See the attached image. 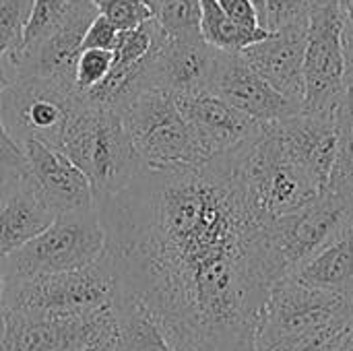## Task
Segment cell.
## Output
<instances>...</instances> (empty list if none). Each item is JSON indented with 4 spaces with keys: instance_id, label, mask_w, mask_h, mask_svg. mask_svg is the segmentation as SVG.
Listing matches in <instances>:
<instances>
[{
    "instance_id": "cell-21",
    "label": "cell",
    "mask_w": 353,
    "mask_h": 351,
    "mask_svg": "<svg viewBox=\"0 0 353 351\" xmlns=\"http://www.w3.org/2000/svg\"><path fill=\"white\" fill-rule=\"evenodd\" d=\"M335 128L337 149L327 190L353 201V72L350 66L345 91L335 108Z\"/></svg>"
},
{
    "instance_id": "cell-4",
    "label": "cell",
    "mask_w": 353,
    "mask_h": 351,
    "mask_svg": "<svg viewBox=\"0 0 353 351\" xmlns=\"http://www.w3.org/2000/svg\"><path fill=\"white\" fill-rule=\"evenodd\" d=\"M353 323V298L308 288L294 277L273 285L254 321V350L341 333Z\"/></svg>"
},
{
    "instance_id": "cell-2",
    "label": "cell",
    "mask_w": 353,
    "mask_h": 351,
    "mask_svg": "<svg viewBox=\"0 0 353 351\" xmlns=\"http://www.w3.org/2000/svg\"><path fill=\"white\" fill-rule=\"evenodd\" d=\"M60 151L87 176L95 201L124 190L145 168L120 114L87 97L70 116Z\"/></svg>"
},
{
    "instance_id": "cell-34",
    "label": "cell",
    "mask_w": 353,
    "mask_h": 351,
    "mask_svg": "<svg viewBox=\"0 0 353 351\" xmlns=\"http://www.w3.org/2000/svg\"><path fill=\"white\" fill-rule=\"evenodd\" d=\"M333 351H353V323L341 333V337L337 339Z\"/></svg>"
},
{
    "instance_id": "cell-18",
    "label": "cell",
    "mask_w": 353,
    "mask_h": 351,
    "mask_svg": "<svg viewBox=\"0 0 353 351\" xmlns=\"http://www.w3.org/2000/svg\"><path fill=\"white\" fill-rule=\"evenodd\" d=\"M165 37L168 35L155 17L147 19L145 23H141L134 29L122 31L120 39L114 48V60H112L110 72L105 74V79L99 85H95L91 91H87L85 97L93 103L108 106L112 101V97L116 95V91L124 85V81L141 66V62Z\"/></svg>"
},
{
    "instance_id": "cell-36",
    "label": "cell",
    "mask_w": 353,
    "mask_h": 351,
    "mask_svg": "<svg viewBox=\"0 0 353 351\" xmlns=\"http://www.w3.org/2000/svg\"><path fill=\"white\" fill-rule=\"evenodd\" d=\"M70 4H74V6H93V2L91 0H68Z\"/></svg>"
},
{
    "instance_id": "cell-29",
    "label": "cell",
    "mask_w": 353,
    "mask_h": 351,
    "mask_svg": "<svg viewBox=\"0 0 353 351\" xmlns=\"http://www.w3.org/2000/svg\"><path fill=\"white\" fill-rule=\"evenodd\" d=\"M120 33L122 31L110 19L97 14L89 23V27L83 35V50H110V52H114V48L120 39Z\"/></svg>"
},
{
    "instance_id": "cell-7",
    "label": "cell",
    "mask_w": 353,
    "mask_h": 351,
    "mask_svg": "<svg viewBox=\"0 0 353 351\" xmlns=\"http://www.w3.org/2000/svg\"><path fill=\"white\" fill-rule=\"evenodd\" d=\"M353 221V201L325 190L298 211L265 223L269 261L279 281L292 277Z\"/></svg>"
},
{
    "instance_id": "cell-16",
    "label": "cell",
    "mask_w": 353,
    "mask_h": 351,
    "mask_svg": "<svg viewBox=\"0 0 353 351\" xmlns=\"http://www.w3.org/2000/svg\"><path fill=\"white\" fill-rule=\"evenodd\" d=\"M95 17V6H74L68 19L37 50H33L25 60L10 68L12 77L35 74L77 89L74 77L77 62L83 52V35Z\"/></svg>"
},
{
    "instance_id": "cell-10",
    "label": "cell",
    "mask_w": 353,
    "mask_h": 351,
    "mask_svg": "<svg viewBox=\"0 0 353 351\" xmlns=\"http://www.w3.org/2000/svg\"><path fill=\"white\" fill-rule=\"evenodd\" d=\"M347 85L345 12L339 0H316L308 14L304 110L335 112Z\"/></svg>"
},
{
    "instance_id": "cell-13",
    "label": "cell",
    "mask_w": 353,
    "mask_h": 351,
    "mask_svg": "<svg viewBox=\"0 0 353 351\" xmlns=\"http://www.w3.org/2000/svg\"><path fill=\"white\" fill-rule=\"evenodd\" d=\"M306 41L308 19H298L269 31L240 54L281 95L304 103Z\"/></svg>"
},
{
    "instance_id": "cell-32",
    "label": "cell",
    "mask_w": 353,
    "mask_h": 351,
    "mask_svg": "<svg viewBox=\"0 0 353 351\" xmlns=\"http://www.w3.org/2000/svg\"><path fill=\"white\" fill-rule=\"evenodd\" d=\"M19 180H21V174L19 172L0 166V207L6 201V197L12 192V188L19 184Z\"/></svg>"
},
{
    "instance_id": "cell-31",
    "label": "cell",
    "mask_w": 353,
    "mask_h": 351,
    "mask_svg": "<svg viewBox=\"0 0 353 351\" xmlns=\"http://www.w3.org/2000/svg\"><path fill=\"white\" fill-rule=\"evenodd\" d=\"M0 166L14 170L19 174L25 172V155L23 149L10 139V134L4 130L2 122H0Z\"/></svg>"
},
{
    "instance_id": "cell-12",
    "label": "cell",
    "mask_w": 353,
    "mask_h": 351,
    "mask_svg": "<svg viewBox=\"0 0 353 351\" xmlns=\"http://www.w3.org/2000/svg\"><path fill=\"white\" fill-rule=\"evenodd\" d=\"M25 155V172L21 174L37 192V197L56 215L74 209L95 207L93 188L87 176L60 151L39 141L21 145Z\"/></svg>"
},
{
    "instance_id": "cell-1",
    "label": "cell",
    "mask_w": 353,
    "mask_h": 351,
    "mask_svg": "<svg viewBox=\"0 0 353 351\" xmlns=\"http://www.w3.org/2000/svg\"><path fill=\"white\" fill-rule=\"evenodd\" d=\"M118 288L180 351H254V321L279 283L230 153L203 166L143 168L97 199Z\"/></svg>"
},
{
    "instance_id": "cell-6",
    "label": "cell",
    "mask_w": 353,
    "mask_h": 351,
    "mask_svg": "<svg viewBox=\"0 0 353 351\" xmlns=\"http://www.w3.org/2000/svg\"><path fill=\"white\" fill-rule=\"evenodd\" d=\"M105 250V232L95 207L64 211L19 250L4 259L10 279H31L93 265Z\"/></svg>"
},
{
    "instance_id": "cell-26",
    "label": "cell",
    "mask_w": 353,
    "mask_h": 351,
    "mask_svg": "<svg viewBox=\"0 0 353 351\" xmlns=\"http://www.w3.org/2000/svg\"><path fill=\"white\" fill-rule=\"evenodd\" d=\"M97 14L110 19L120 31H128L155 17L153 10L141 0H91Z\"/></svg>"
},
{
    "instance_id": "cell-22",
    "label": "cell",
    "mask_w": 353,
    "mask_h": 351,
    "mask_svg": "<svg viewBox=\"0 0 353 351\" xmlns=\"http://www.w3.org/2000/svg\"><path fill=\"white\" fill-rule=\"evenodd\" d=\"M74 4L68 0H33L31 10L27 14L19 46L14 52L6 58L8 68L25 60L33 50H37L72 12Z\"/></svg>"
},
{
    "instance_id": "cell-5",
    "label": "cell",
    "mask_w": 353,
    "mask_h": 351,
    "mask_svg": "<svg viewBox=\"0 0 353 351\" xmlns=\"http://www.w3.org/2000/svg\"><path fill=\"white\" fill-rule=\"evenodd\" d=\"M116 112L145 168L170 170L203 166L209 161L172 93L145 89L126 99Z\"/></svg>"
},
{
    "instance_id": "cell-24",
    "label": "cell",
    "mask_w": 353,
    "mask_h": 351,
    "mask_svg": "<svg viewBox=\"0 0 353 351\" xmlns=\"http://www.w3.org/2000/svg\"><path fill=\"white\" fill-rule=\"evenodd\" d=\"M155 19L172 39H201V0H157Z\"/></svg>"
},
{
    "instance_id": "cell-30",
    "label": "cell",
    "mask_w": 353,
    "mask_h": 351,
    "mask_svg": "<svg viewBox=\"0 0 353 351\" xmlns=\"http://www.w3.org/2000/svg\"><path fill=\"white\" fill-rule=\"evenodd\" d=\"M217 2L223 8V12L242 29H248V31L263 29L259 21V10L252 4V0H217Z\"/></svg>"
},
{
    "instance_id": "cell-8",
    "label": "cell",
    "mask_w": 353,
    "mask_h": 351,
    "mask_svg": "<svg viewBox=\"0 0 353 351\" xmlns=\"http://www.w3.org/2000/svg\"><path fill=\"white\" fill-rule=\"evenodd\" d=\"M85 101V93L56 81L21 74L12 77L0 95V122L10 139L21 147L39 141L60 149L62 132Z\"/></svg>"
},
{
    "instance_id": "cell-25",
    "label": "cell",
    "mask_w": 353,
    "mask_h": 351,
    "mask_svg": "<svg viewBox=\"0 0 353 351\" xmlns=\"http://www.w3.org/2000/svg\"><path fill=\"white\" fill-rule=\"evenodd\" d=\"M33 0H0V62L19 46Z\"/></svg>"
},
{
    "instance_id": "cell-19",
    "label": "cell",
    "mask_w": 353,
    "mask_h": 351,
    "mask_svg": "<svg viewBox=\"0 0 353 351\" xmlns=\"http://www.w3.org/2000/svg\"><path fill=\"white\" fill-rule=\"evenodd\" d=\"M292 277L308 288L353 298V221L341 236L316 252Z\"/></svg>"
},
{
    "instance_id": "cell-33",
    "label": "cell",
    "mask_w": 353,
    "mask_h": 351,
    "mask_svg": "<svg viewBox=\"0 0 353 351\" xmlns=\"http://www.w3.org/2000/svg\"><path fill=\"white\" fill-rule=\"evenodd\" d=\"M6 292H8V271L4 259L0 261V341L4 331V312H6Z\"/></svg>"
},
{
    "instance_id": "cell-15",
    "label": "cell",
    "mask_w": 353,
    "mask_h": 351,
    "mask_svg": "<svg viewBox=\"0 0 353 351\" xmlns=\"http://www.w3.org/2000/svg\"><path fill=\"white\" fill-rule=\"evenodd\" d=\"M273 126L292 159L327 190L337 149L335 112L302 110Z\"/></svg>"
},
{
    "instance_id": "cell-11",
    "label": "cell",
    "mask_w": 353,
    "mask_h": 351,
    "mask_svg": "<svg viewBox=\"0 0 353 351\" xmlns=\"http://www.w3.org/2000/svg\"><path fill=\"white\" fill-rule=\"evenodd\" d=\"M207 91L219 95L261 124L279 122L304 110V103L281 95L269 85L240 52L219 50Z\"/></svg>"
},
{
    "instance_id": "cell-35",
    "label": "cell",
    "mask_w": 353,
    "mask_h": 351,
    "mask_svg": "<svg viewBox=\"0 0 353 351\" xmlns=\"http://www.w3.org/2000/svg\"><path fill=\"white\" fill-rule=\"evenodd\" d=\"M10 74L6 72V68H4V62H0V95H2V91L6 89V85L10 83Z\"/></svg>"
},
{
    "instance_id": "cell-20",
    "label": "cell",
    "mask_w": 353,
    "mask_h": 351,
    "mask_svg": "<svg viewBox=\"0 0 353 351\" xmlns=\"http://www.w3.org/2000/svg\"><path fill=\"white\" fill-rule=\"evenodd\" d=\"M118 339L114 351H180L157 325V321L132 298L120 292L114 300Z\"/></svg>"
},
{
    "instance_id": "cell-37",
    "label": "cell",
    "mask_w": 353,
    "mask_h": 351,
    "mask_svg": "<svg viewBox=\"0 0 353 351\" xmlns=\"http://www.w3.org/2000/svg\"><path fill=\"white\" fill-rule=\"evenodd\" d=\"M141 2H145L151 10H153V14H155V8H157V0H141Z\"/></svg>"
},
{
    "instance_id": "cell-27",
    "label": "cell",
    "mask_w": 353,
    "mask_h": 351,
    "mask_svg": "<svg viewBox=\"0 0 353 351\" xmlns=\"http://www.w3.org/2000/svg\"><path fill=\"white\" fill-rule=\"evenodd\" d=\"M112 60H114V52L110 50H83L77 62V77H74L77 89L81 93H87L95 85H99L110 72Z\"/></svg>"
},
{
    "instance_id": "cell-23",
    "label": "cell",
    "mask_w": 353,
    "mask_h": 351,
    "mask_svg": "<svg viewBox=\"0 0 353 351\" xmlns=\"http://www.w3.org/2000/svg\"><path fill=\"white\" fill-rule=\"evenodd\" d=\"M267 33V29H242L223 12L217 0H201V37L209 46L223 52H242Z\"/></svg>"
},
{
    "instance_id": "cell-17",
    "label": "cell",
    "mask_w": 353,
    "mask_h": 351,
    "mask_svg": "<svg viewBox=\"0 0 353 351\" xmlns=\"http://www.w3.org/2000/svg\"><path fill=\"white\" fill-rule=\"evenodd\" d=\"M56 213L46 207L33 186L21 176L0 207V261L41 234Z\"/></svg>"
},
{
    "instance_id": "cell-14",
    "label": "cell",
    "mask_w": 353,
    "mask_h": 351,
    "mask_svg": "<svg viewBox=\"0 0 353 351\" xmlns=\"http://www.w3.org/2000/svg\"><path fill=\"white\" fill-rule=\"evenodd\" d=\"M174 97L209 159L238 149L263 126L207 89Z\"/></svg>"
},
{
    "instance_id": "cell-9",
    "label": "cell",
    "mask_w": 353,
    "mask_h": 351,
    "mask_svg": "<svg viewBox=\"0 0 353 351\" xmlns=\"http://www.w3.org/2000/svg\"><path fill=\"white\" fill-rule=\"evenodd\" d=\"M118 296V279L105 254L89 267L31 279H10L6 308L31 314H79Z\"/></svg>"
},
{
    "instance_id": "cell-3",
    "label": "cell",
    "mask_w": 353,
    "mask_h": 351,
    "mask_svg": "<svg viewBox=\"0 0 353 351\" xmlns=\"http://www.w3.org/2000/svg\"><path fill=\"white\" fill-rule=\"evenodd\" d=\"M234 172L252 213L269 221L298 211L325 188L285 151L273 122L230 151Z\"/></svg>"
},
{
    "instance_id": "cell-28",
    "label": "cell",
    "mask_w": 353,
    "mask_h": 351,
    "mask_svg": "<svg viewBox=\"0 0 353 351\" xmlns=\"http://www.w3.org/2000/svg\"><path fill=\"white\" fill-rule=\"evenodd\" d=\"M316 0H265V29L273 31L290 21L308 19Z\"/></svg>"
}]
</instances>
